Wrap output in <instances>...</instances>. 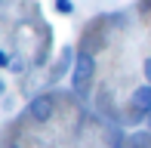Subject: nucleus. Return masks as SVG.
Wrapping results in <instances>:
<instances>
[{
    "mask_svg": "<svg viewBox=\"0 0 151 148\" xmlns=\"http://www.w3.org/2000/svg\"><path fill=\"white\" fill-rule=\"evenodd\" d=\"M93 71H96V62H93V56H86V52H80V56H77V62H74L71 86H74L77 93H83L86 86H90V80H93Z\"/></svg>",
    "mask_w": 151,
    "mask_h": 148,
    "instance_id": "f257e3e1",
    "label": "nucleus"
},
{
    "mask_svg": "<svg viewBox=\"0 0 151 148\" xmlns=\"http://www.w3.org/2000/svg\"><path fill=\"white\" fill-rule=\"evenodd\" d=\"M52 111H56V105H52L50 96H37L31 102V117L37 120V124H46V120L52 117Z\"/></svg>",
    "mask_w": 151,
    "mask_h": 148,
    "instance_id": "f03ea898",
    "label": "nucleus"
},
{
    "mask_svg": "<svg viewBox=\"0 0 151 148\" xmlns=\"http://www.w3.org/2000/svg\"><path fill=\"white\" fill-rule=\"evenodd\" d=\"M133 108L139 111V114H151V83H145V86H139V90L133 93Z\"/></svg>",
    "mask_w": 151,
    "mask_h": 148,
    "instance_id": "7ed1b4c3",
    "label": "nucleus"
},
{
    "mask_svg": "<svg viewBox=\"0 0 151 148\" xmlns=\"http://www.w3.org/2000/svg\"><path fill=\"white\" fill-rule=\"evenodd\" d=\"M56 9L62 12V16H71V12H74V3H71V0H56Z\"/></svg>",
    "mask_w": 151,
    "mask_h": 148,
    "instance_id": "20e7f679",
    "label": "nucleus"
},
{
    "mask_svg": "<svg viewBox=\"0 0 151 148\" xmlns=\"http://www.w3.org/2000/svg\"><path fill=\"white\" fill-rule=\"evenodd\" d=\"M145 74H148V80H151V59L145 62Z\"/></svg>",
    "mask_w": 151,
    "mask_h": 148,
    "instance_id": "39448f33",
    "label": "nucleus"
},
{
    "mask_svg": "<svg viewBox=\"0 0 151 148\" xmlns=\"http://www.w3.org/2000/svg\"><path fill=\"white\" fill-rule=\"evenodd\" d=\"M148 120H151V114H148Z\"/></svg>",
    "mask_w": 151,
    "mask_h": 148,
    "instance_id": "423d86ee",
    "label": "nucleus"
}]
</instances>
